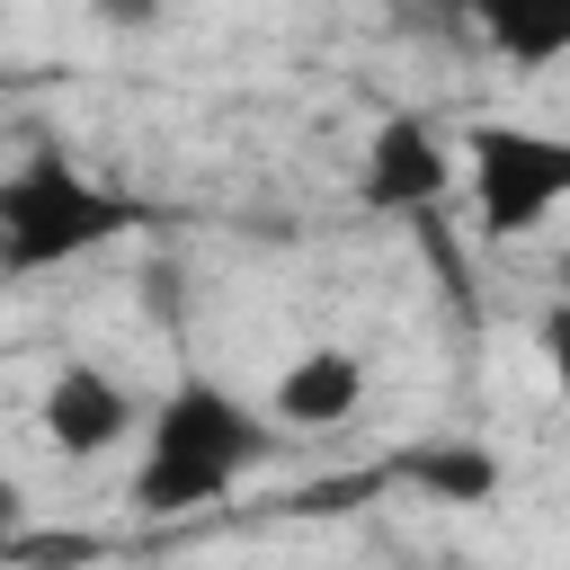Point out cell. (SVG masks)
<instances>
[{"label":"cell","mask_w":570,"mask_h":570,"mask_svg":"<svg viewBox=\"0 0 570 570\" xmlns=\"http://www.w3.org/2000/svg\"><path fill=\"white\" fill-rule=\"evenodd\" d=\"M142 223V205L107 178H89L53 134H36L18 151V169H0V276H45L71 267L107 240H125Z\"/></svg>","instance_id":"2"},{"label":"cell","mask_w":570,"mask_h":570,"mask_svg":"<svg viewBox=\"0 0 570 570\" xmlns=\"http://www.w3.org/2000/svg\"><path fill=\"white\" fill-rule=\"evenodd\" d=\"M89 552H98V534H80V525H71V534H9V543H0V561H9V570H45V561H89Z\"/></svg>","instance_id":"8"},{"label":"cell","mask_w":570,"mask_h":570,"mask_svg":"<svg viewBox=\"0 0 570 570\" xmlns=\"http://www.w3.org/2000/svg\"><path fill=\"white\" fill-rule=\"evenodd\" d=\"M134 428V392L107 374V365H62L53 383H45V436L62 445V454H107L116 436Z\"/></svg>","instance_id":"5"},{"label":"cell","mask_w":570,"mask_h":570,"mask_svg":"<svg viewBox=\"0 0 570 570\" xmlns=\"http://www.w3.org/2000/svg\"><path fill=\"white\" fill-rule=\"evenodd\" d=\"M276 454V428L223 392L214 374H187L160 392L151 410V445H142V472H134V508L142 517H187V508H214L240 472H258Z\"/></svg>","instance_id":"1"},{"label":"cell","mask_w":570,"mask_h":570,"mask_svg":"<svg viewBox=\"0 0 570 570\" xmlns=\"http://www.w3.org/2000/svg\"><path fill=\"white\" fill-rule=\"evenodd\" d=\"M383 481H410L445 508H481V499H499V454L472 445V436H428V445H401L383 463Z\"/></svg>","instance_id":"7"},{"label":"cell","mask_w":570,"mask_h":570,"mask_svg":"<svg viewBox=\"0 0 570 570\" xmlns=\"http://www.w3.org/2000/svg\"><path fill=\"white\" fill-rule=\"evenodd\" d=\"M18 525H27V490H18V481H9V472H0V543H9V534H18Z\"/></svg>","instance_id":"10"},{"label":"cell","mask_w":570,"mask_h":570,"mask_svg":"<svg viewBox=\"0 0 570 570\" xmlns=\"http://www.w3.org/2000/svg\"><path fill=\"white\" fill-rule=\"evenodd\" d=\"M472 214L490 240H525L543 232V214L570 196V142L534 134V125H472Z\"/></svg>","instance_id":"3"},{"label":"cell","mask_w":570,"mask_h":570,"mask_svg":"<svg viewBox=\"0 0 570 570\" xmlns=\"http://www.w3.org/2000/svg\"><path fill=\"white\" fill-rule=\"evenodd\" d=\"M356 401H365V356H347V347H303L276 374L285 428H338V419H356Z\"/></svg>","instance_id":"6"},{"label":"cell","mask_w":570,"mask_h":570,"mask_svg":"<svg viewBox=\"0 0 570 570\" xmlns=\"http://www.w3.org/2000/svg\"><path fill=\"white\" fill-rule=\"evenodd\" d=\"M490 45H508L517 62H552V53H570V27H517V18H490Z\"/></svg>","instance_id":"9"},{"label":"cell","mask_w":570,"mask_h":570,"mask_svg":"<svg viewBox=\"0 0 570 570\" xmlns=\"http://www.w3.org/2000/svg\"><path fill=\"white\" fill-rule=\"evenodd\" d=\"M445 187H454V160H445V134L428 125V116H383L374 125V142H365V178H356V196L374 205V214H436L445 205Z\"/></svg>","instance_id":"4"}]
</instances>
